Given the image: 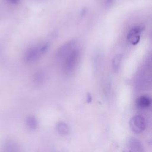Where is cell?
Returning a JSON list of instances; mask_svg holds the SVG:
<instances>
[{"label":"cell","instance_id":"obj_15","mask_svg":"<svg viewBox=\"0 0 152 152\" xmlns=\"http://www.w3.org/2000/svg\"><path fill=\"white\" fill-rule=\"evenodd\" d=\"M6 1L11 5H15L20 3V0H6Z\"/></svg>","mask_w":152,"mask_h":152},{"label":"cell","instance_id":"obj_8","mask_svg":"<svg viewBox=\"0 0 152 152\" xmlns=\"http://www.w3.org/2000/svg\"><path fill=\"white\" fill-rule=\"evenodd\" d=\"M2 152H20V149L16 142L8 140L3 145Z\"/></svg>","mask_w":152,"mask_h":152},{"label":"cell","instance_id":"obj_1","mask_svg":"<svg viewBox=\"0 0 152 152\" xmlns=\"http://www.w3.org/2000/svg\"><path fill=\"white\" fill-rule=\"evenodd\" d=\"M81 50L75 48L61 62L62 72L66 76L71 75L76 70L81 58Z\"/></svg>","mask_w":152,"mask_h":152},{"label":"cell","instance_id":"obj_6","mask_svg":"<svg viewBox=\"0 0 152 152\" xmlns=\"http://www.w3.org/2000/svg\"><path fill=\"white\" fill-rule=\"evenodd\" d=\"M127 145L131 152H144L142 144L135 138H129Z\"/></svg>","mask_w":152,"mask_h":152},{"label":"cell","instance_id":"obj_9","mask_svg":"<svg viewBox=\"0 0 152 152\" xmlns=\"http://www.w3.org/2000/svg\"><path fill=\"white\" fill-rule=\"evenodd\" d=\"M151 99L147 95H142L137 100V104L141 109H146L150 106Z\"/></svg>","mask_w":152,"mask_h":152},{"label":"cell","instance_id":"obj_12","mask_svg":"<svg viewBox=\"0 0 152 152\" xmlns=\"http://www.w3.org/2000/svg\"><path fill=\"white\" fill-rule=\"evenodd\" d=\"M57 132L62 135H67L70 133V127L64 122H59L56 124Z\"/></svg>","mask_w":152,"mask_h":152},{"label":"cell","instance_id":"obj_14","mask_svg":"<svg viewBox=\"0 0 152 152\" xmlns=\"http://www.w3.org/2000/svg\"><path fill=\"white\" fill-rule=\"evenodd\" d=\"M94 69H95L96 71H97V70L99 69L100 64H101V55L99 53H96V55H94Z\"/></svg>","mask_w":152,"mask_h":152},{"label":"cell","instance_id":"obj_4","mask_svg":"<svg viewBox=\"0 0 152 152\" xmlns=\"http://www.w3.org/2000/svg\"><path fill=\"white\" fill-rule=\"evenodd\" d=\"M129 126L133 132L140 134L143 132L146 128L145 120L141 115H135L129 121Z\"/></svg>","mask_w":152,"mask_h":152},{"label":"cell","instance_id":"obj_3","mask_svg":"<svg viewBox=\"0 0 152 152\" xmlns=\"http://www.w3.org/2000/svg\"><path fill=\"white\" fill-rule=\"evenodd\" d=\"M77 41L72 39L61 45L55 54V60L58 63H61L63 60L76 48Z\"/></svg>","mask_w":152,"mask_h":152},{"label":"cell","instance_id":"obj_13","mask_svg":"<svg viewBox=\"0 0 152 152\" xmlns=\"http://www.w3.org/2000/svg\"><path fill=\"white\" fill-rule=\"evenodd\" d=\"M103 89L105 96L106 97L109 96L111 90V81L109 78H107L104 80L103 83Z\"/></svg>","mask_w":152,"mask_h":152},{"label":"cell","instance_id":"obj_10","mask_svg":"<svg viewBox=\"0 0 152 152\" xmlns=\"http://www.w3.org/2000/svg\"><path fill=\"white\" fill-rule=\"evenodd\" d=\"M122 57V54H117L113 58L112 60V69L113 72L117 73L119 71L121 65Z\"/></svg>","mask_w":152,"mask_h":152},{"label":"cell","instance_id":"obj_5","mask_svg":"<svg viewBox=\"0 0 152 152\" xmlns=\"http://www.w3.org/2000/svg\"><path fill=\"white\" fill-rule=\"evenodd\" d=\"M142 28L141 26H135L132 28L127 34L128 41L133 45H137L140 39V33L141 32Z\"/></svg>","mask_w":152,"mask_h":152},{"label":"cell","instance_id":"obj_11","mask_svg":"<svg viewBox=\"0 0 152 152\" xmlns=\"http://www.w3.org/2000/svg\"><path fill=\"white\" fill-rule=\"evenodd\" d=\"M26 125L30 131H33L36 130L38 125L36 118L33 115H28L26 119Z\"/></svg>","mask_w":152,"mask_h":152},{"label":"cell","instance_id":"obj_2","mask_svg":"<svg viewBox=\"0 0 152 152\" xmlns=\"http://www.w3.org/2000/svg\"><path fill=\"white\" fill-rule=\"evenodd\" d=\"M50 48L49 42H45L29 48L25 52L23 60L26 64H33L37 61L40 57L46 53Z\"/></svg>","mask_w":152,"mask_h":152},{"label":"cell","instance_id":"obj_7","mask_svg":"<svg viewBox=\"0 0 152 152\" xmlns=\"http://www.w3.org/2000/svg\"><path fill=\"white\" fill-rule=\"evenodd\" d=\"M46 80V74L42 70L37 71L34 73L33 77V84L37 87L42 86Z\"/></svg>","mask_w":152,"mask_h":152}]
</instances>
